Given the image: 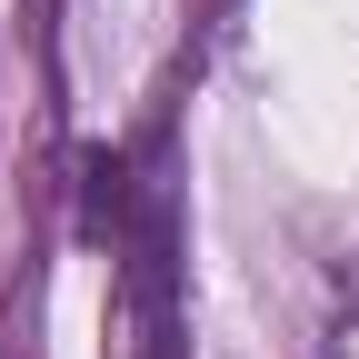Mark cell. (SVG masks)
<instances>
[{"mask_svg": "<svg viewBox=\"0 0 359 359\" xmlns=\"http://www.w3.org/2000/svg\"><path fill=\"white\" fill-rule=\"evenodd\" d=\"M130 250V290H140V359H180V309H170V200L150 190L140 219L120 230Z\"/></svg>", "mask_w": 359, "mask_h": 359, "instance_id": "1", "label": "cell"}]
</instances>
